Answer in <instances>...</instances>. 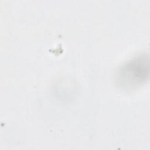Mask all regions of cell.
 I'll list each match as a JSON object with an SVG mask.
<instances>
[{"label": "cell", "mask_w": 150, "mask_h": 150, "mask_svg": "<svg viewBox=\"0 0 150 150\" xmlns=\"http://www.w3.org/2000/svg\"><path fill=\"white\" fill-rule=\"evenodd\" d=\"M145 58H142L141 61L138 59L134 60L122 67L120 76L123 77L122 80L127 81L129 84H135L141 79L145 78Z\"/></svg>", "instance_id": "obj_1"}]
</instances>
